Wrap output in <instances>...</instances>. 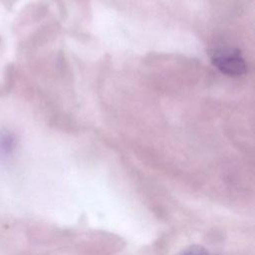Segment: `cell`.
<instances>
[{
  "mask_svg": "<svg viewBox=\"0 0 255 255\" xmlns=\"http://www.w3.org/2000/svg\"><path fill=\"white\" fill-rule=\"evenodd\" d=\"M177 255H210V254L203 247L198 245H193L181 250Z\"/></svg>",
  "mask_w": 255,
  "mask_h": 255,
  "instance_id": "3957f363",
  "label": "cell"
},
{
  "mask_svg": "<svg viewBox=\"0 0 255 255\" xmlns=\"http://www.w3.org/2000/svg\"><path fill=\"white\" fill-rule=\"evenodd\" d=\"M16 138L10 131H2L0 133V156L3 158L9 157L15 150Z\"/></svg>",
  "mask_w": 255,
  "mask_h": 255,
  "instance_id": "7a4b0ae2",
  "label": "cell"
},
{
  "mask_svg": "<svg viewBox=\"0 0 255 255\" xmlns=\"http://www.w3.org/2000/svg\"><path fill=\"white\" fill-rule=\"evenodd\" d=\"M211 61L222 73L228 76H240L246 72V64L240 52L235 49L225 48L216 50Z\"/></svg>",
  "mask_w": 255,
  "mask_h": 255,
  "instance_id": "6da1fadb",
  "label": "cell"
}]
</instances>
